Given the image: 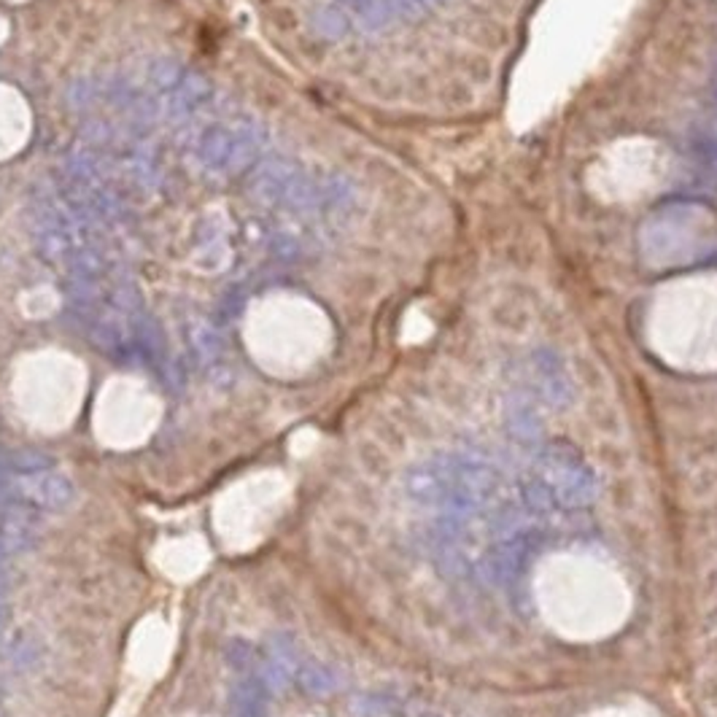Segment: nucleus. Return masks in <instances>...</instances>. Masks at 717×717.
Segmentation results:
<instances>
[{"instance_id": "obj_1", "label": "nucleus", "mask_w": 717, "mask_h": 717, "mask_svg": "<svg viewBox=\"0 0 717 717\" xmlns=\"http://www.w3.org/2000/svg\"><path fill=\"white\" fill-rule=\"evenodd\" d=\"M496 486L488 464L475 459H432L407 472L404 488L418 504L443 507L456 518L472 515L483 507Z\"/></svg>"}, {"instance_id": "obj_2", "label": "nucleus", "mask_w": 717, "mask_h": 717, "mask_svg": "<svg viewBox=\"0 0 717 717\" xmlns=\"http://www.w3.org/2000/svg\"><path fill=\"white\" fill-rule=\"evenodd\" d=\"M531 480L547 494L553 510H580L596 499L599 483L591 464L571 443H550L531 472Z\"/></svg>"}, {"instance_id": "obj_3", "label": "nucleus", "mask_w": 717, "mask_h": 717, "mask_svg": "<svg viewBox=\"0 0 717 717\" xmlns=\"http://www.w3.org/2000/svg\"><path fill=\"white\" fill-rule=\"evenodd\" d=\"M14 491H17L20 502L30 504L36 510H44V513H63L76 499L73 483L65 475L52 472V470L20 475L14 483Z\"/></svg>"}, {"instance_id": "obj_4", "label": "nucleus", "mask_w": 717, "mask_h": 717, "mask_svg": "<svg viewBox=\"0 0 717 717\" xmlns=\"http://www.w3.org/2000/svg\"><path fill=\"white\" fill-rule=\"evenodd\" d=\"M297 671L300 661L295 639L289 634H275L259 655V677L270 690H283L292 679H297Z\"/></svg>"}, {"instance_id": "obj_5", "label": "nucleus", "mask_w": 717, "mask_h": 717, "mask_svg": "<svg viewBox=\"0 0 717 717\" xmlns=\"http://www.w3.org/2000/svg\"><path fill=\"white\" fill-rule=\"evenodd\" d=\"M534 547H537V537L531 531H526V534L518 531V534L502 539L491 555V566L499 575V580H515L523 571V566L529 563Z\"/></svg>"}, {"instance_id": "obj_6", "label": "nucleus", "mask_w": 717, "mask_h": 717, "mask_svg": "<svg viewBox=\"0 0 717 717\" xmlns=\"http://www.w3.org/2000/svg\"><path fill=\"white\" fill-rule=\"evenodd\" d=\"M267 685L259 674L238 677L232 690V717H267Z\"/></svg>"}, {"instance_id": "obj_7", "label": "nucleus", "mask_w": 717, "mask_h": 717, "mask_svg": "<svg viewBox=\"0 0 717 717\" xmlns=\"http://www.w3.org/2000/svg\"><path fill=\"white\" fill-rule=\"evenodd\" d=\"M297 682L308 690V693H313V696H327V693H332L335 688H338V677L327 669V666H321V663H305V666H300V671H297Z\"/></svg>"}]
</instances>
